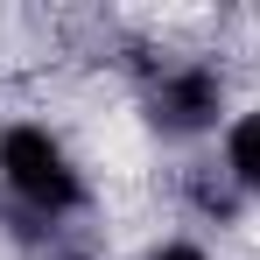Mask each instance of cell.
I'll list each match as a JSON object with an SVG mask.
<instances>
[{
  "instance_id": "1",
  "label": "cell",
  "mask_w": 260,
  "mask_h": 260,
  "mask_svg": "<svg viewBox=\"0 0 260 260\" xmlns=\"http://www.w3.org/2000/svg\"><path fill=\"white\" fill-rule=\"evenodd\" d=\"M0 190L36 225H71L91 204V176L78 162V148L49 120H36V113H14L0 127Z\"/></svg>"
},
{
  "instance_id": "2",
  "label": "cell",
  "mask_w": 260,
  "mask_h": 260,
  "mask_svg": "<svg viewBox=\"0 0 260 260\" xmlns=\"http://www.w3.org/2000/svg\"><path fill=\"white\" fill-rule=\"evenodd\" d=\"M141 113L162 141H211L239 106H232V78L218 56H162L141 71Z\"/></svg>"
},
{
  "instance_id": "3",
  "label": "cell",
  "mask_w": 260,
  "mask_h": 260,
  "mask_svg": "<svg viewBox=\"0 0 260 260\" xmlns=\"http://www.w3.org/2000/svg\"><path fill=\"white\" fill-rule=\"evenodd\" d=\"M218 176L239 190V204H260V99L225 120V134H218Z\"/></svg>"
},
{
  "instance_id": "4",
  "label": "cell",
  "mask_w": 260,
  "mask_h": 260,
  "mask_svg": "<svg viewBox=\"0 0 260 260\" xmlns=\"http://www.w3.org/2000/svg\"><path fill=\"white\" fill-rule=\"evenodd\" d=\"M141 260H211V246H204V239H183V232H176V239H155V246H148Z\"/></svg>"
}]
</instances>
